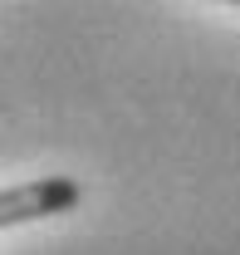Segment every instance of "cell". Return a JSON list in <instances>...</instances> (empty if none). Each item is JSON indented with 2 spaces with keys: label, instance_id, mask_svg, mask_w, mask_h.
<instances>
[{
  "label": "cell",
  "instance_id": "obj_1",
  "mask_svg": "<svg viewBox=\"0 0 240 255\" xmlns=\"http://www.w3.org/2000/svg\"><path fill=\"white\" fill-rule=\"evenodd\" d=\"M84 187L74 177H39V182H20V187L0 191V231L25 221H49V216H64L79 206Z\"/></svg>",
  "mask_w": 240,
  "mask_h": 255
}]
</instances>
